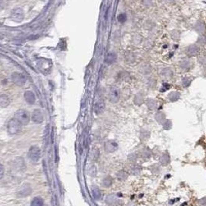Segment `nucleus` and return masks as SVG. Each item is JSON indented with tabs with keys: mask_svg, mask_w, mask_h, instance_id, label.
<instances>
[{
	"mask_svg": "<svg viewBox=\"0 0 206 206\" xmlns=\"http://www.w3.org/2000/svg\"><path fill=\"white\" fill-rule=\"evenodd\" d=\"M22 124L15 118L9 120L7 124V130L9 135H17L22 130Z\"/></svg>",
	"mask_w": 206,
	"mask_h": 206,
	"instance_id": "f257e3e1",
	"label": "nucleus"
},
{
	"mask_svg": "<svg viewBox=\"0 0 206 206\" xmlns=\"http://www.w3.org/2000/svg\"><path fill=\"white\" fill-rule=\"evenodd\" d=\"M14 118L16 119L22 125H26L30 123V114L25 110H19L14 114Z\"/></svg>",
	"mask_w": 206,
	"mask_h": 206,
	"instance_id": "f03ea898",
	"label": "nucleus"
},
{
	"mask_svg": "<svg viewBox=\"0 0 206 206\" xmlns=\"http://www.w3.org/2000/svg\"><path fill=\"white\" fill-rule=\"evenodd\" d=\"M28 157L33 162H37L41 158L40 148L37 146H32L28 152Z\"/></svg>",
	"mask_w": 206,
	"mask_h": 206,
	"instance_id": "7ed1b4c3",
	"label": "nucleus"
},
{
	"mask_svg": "<svg viewBox=\"0 0 206 206\" xmlns=\"http://www.w3.org/2000/svg\"><path fill=\"white\" fill-rule=\"evenodd\" d=\"M10 19L14 22L20 23L24 20L23 10L20 8H15L10 12Z\"/></svg>",
	"mask_w": 206,
	"mask_h": 206,
	"instance_id": "20e7f679",
	"label": "nucleus"
},
{
	"mask_svg": "<svg viewBox=\"0 0 206 206\" xmlns=\"http://www.w3.org/2000/svg\"><path fill=\"white\" fill-rule=\"evenodd\" d=\"M12 81L19 87H22L26 82V77L23 73H19V72H15L12 74Z\"/></svg>",
	"mask_w": 206,
	"mask_h": 206,
	"instance_id": "39448f33",
	"label": "nucleus"
},
{
	"mask_svg": "<svg viewBox=\"0 0 206 206\" xmlns=\"http://www.w3.org/2000/svg\"><path fill=\"white\" fill-rule=\"evenodd\" d=\"M120 99V91L116 87H112L109 91V100L111 103H117Z\"/></svg>",
	"mask_w": 206,
	"mask_h": 206,
	"instance_id": "423d86ee",
	"label": "nucleus"
},
{
	"mask_svg": "<svg viewBox=\"0 0 206 206\" xmlns=\"http://www.w3.org/2000/svg\"><path fill=\"white\" fill-rule=\"evenodd\" d=\"M31 119L33 122L36 124H41L43 121V114L40 110H35L31 116Z\"/></svg>",
	"mask_w": 206,
	"mask_h": 206,
	"instance_id": "0eeeda50",
	"label": "nucleus"
},
{
	"mask_svg": "<svg viewBox=\"0 0 206 206\" xmlns=\"http://www.w3.org/2000/svg\"><path fill=\"white\" fill-rule=\"evenodd\" d=\"M104 148L106 151H108V152H114L117 149V144L114 140H108V141L105 142Z\"/></svg>",
	"mask_w": 206,
	"mask_h": 206,
	"instance_id": "6e6552de",
	"label": "nucleus"
},
{
	"mask_svg": "<svg viewBox=\"0 0 206 206\" xmlns=\"http://www.w3.org/2000/svg\"><path fill=\"white\" fill-rule=\"evenodd\" d=\"M105 108V103L102 100H97L94 105V112L96 114H100L103 112Z\"/></svg>",
	"mask_w": 206,
	"mask_h": 206,
	"instance_id": "1a4fd4ad",
	"label": "nucleus"
},
{
	"mask_svg": "<svg viewBox=\"0 0 206 206\" xmlns=\"http://www.w3.org/2000/svg\"><path fill=\"white\" fill-rule=\"evenodd\" d=\"M24 98L25 100L29 103V104H33L36 101V97H35V94H33V92L30 91H25L24 94Z\"/></svg>",
	"mask_w": 206,
	"mask_h": 206,
	"instance_id": "9d476101",
	"label": "nucleus"
},
{
	"mask_svg": "<svg viewBox=\"0 0 206 206\" xmlns=\"http://www.w3.org/2000/svg\"><path fill=\"white\" fill-rule=\"evenodd\" d=\"M10 104V99L6 94L0 95V108H6Z\"/></svg>",
	"mask_w": 206,
	"mask_h": 206,
	"instance_id": "9b49d317",
	"label": "nucleus"
},
{
	"mask_svg": "<svg viewBox=\"0 0 206 206\" xmlns=\"http://www.w3.org/2000/svg\"><path fill=\"white\" fill-rule=\"evenodd\" d=\"M31 206H44V202L41 198L36 197L33 199L31 202Z\"/></svg>",
	"mask_w": 206,
	"mask_h": 206,
	"instance_id": "f8f14e48",
	"label": "nucleus"
},
{
	"mask_svg": "<svg viewBox=\"0 0 206 206\" xmlns=\"http://www.w3.org/2000/svg\"><path fill=\"white\" fill-rule=\"evenodd\" d=\"M116 54H114V53H110L108 54V56H107L106 57V62L108 63H109V64H111V63H114V62L116 61Z\"/></svg>",
	"mask_w": 206,
	"mask_h": 206,
	"instance_id": "ddd939ff",
	"label": "nucleus"
},
{
	"mask_svg": "<svg viewBox=\"0 0 206 206\" xmlns=\"http://www.w3.org/2000/svg\"><path fill=\"white\" fill-rule=\"evenodd\" d=\"M93 195H94V199H96L97 200H100L102 198L101 191H100L98 188H95V189L93 190Z\"/></svg>",
	"mask_w": 206,
	"mask_h": 206,
	"instance_id": "4468645a",
	"label": "nucleus"
},
{
	"mask_svg": "<svg viewBox=\"0 0 206 206\" xmlns=\"http://www.w3.org/2000/svg\"><path fill=\"white\" fill-rule=\"evenodd\" d=\"M112 184V180L111 178H107L103 180V185L106 187H109Z\"/></svg>",
	"mask_w": 206,
	"mask_h": 206,
	"instance_id": "2eb2a0df",
	"label": "nucleus"
},
{
	"mask_svg": "<svg viewBox=\"0 0 206 206\" xmlns=\"http://www.w3.org/2000/svg\"><path fill=\"white\" fill-rule=\"evenodd\" d=\"M126 19H127V16L125 14H121L118 16V20L121 23H124V21H126Z\"/></svg>",
	"mask_w": 206,
	"mask_h": 206,
	"instance_id": "dca6fc26",
	"label": "nucleus"
},
{
	"mask_svg": "<svg viewBox=\"0 0 206 206\" xmlns=\"http://www.w3.org/2000/svg\"><path fill=\"white\" fill-rule=\"evenodd\" d=\"M4 173H5V168L4 167H3L2 164L0 163V180H1L2 178H3V176H4Z\"/></svg>",
	"mask_w": 206,
	"mask_h": 206,
	"instance_id": "f3484780",
	"label": "nucleus"
}]
</instances>
